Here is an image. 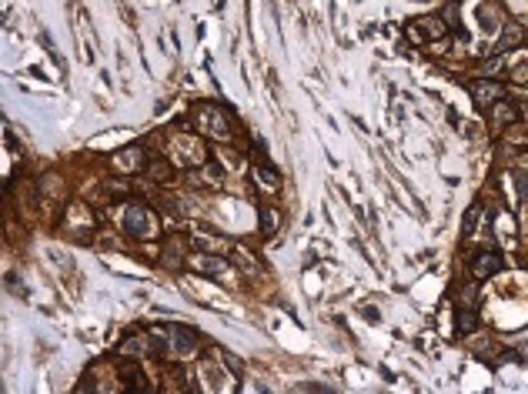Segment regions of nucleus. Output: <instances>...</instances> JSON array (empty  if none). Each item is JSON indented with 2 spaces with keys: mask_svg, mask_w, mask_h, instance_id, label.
Returning a JSON list of instances; mask_svg holds the SVG:
<instances>
[{
  "mask_svg": "<svg viewBox=\"0 0 528 394\" xmlns=\"http://www.w3.org/2000/svg\"><path fill=\"white\" fill-rule=\"evenodd\" d=\"M144 170L151 174L154 181H168V177H170V168H168V164H161V161H154V164H148V168H144Z\"/></svg>",
  "mask_w": 528,
  "mask_h": 394,
  "instance_id": "nucleus-16",
  "label": "nucleus"
},
{
  "mask_svg": "<svg viewBox=\"0 0 528 394\" xmlns=\"http://www.w3.org/2000/svg\"><path fill=\"white\" fill-rule=\"evenodd\" d=\"M478 214H482V211H478V207H472V211H468V214H465V227H461V231H465V234H472V227L478 224Z\"/></svg>",
  "mask_w": 528,
  "mask_h": 394,
  "instance_id": "nucleus-18",
  "label": "nucleus"
},
{
  "mask_svg": "<svg viewBox=\"0 0 528 394\" xmlns=\"http://www.w3.org/2000/svg\"><path fill=\"white\" fill-rule=\"evenodd\" d=\"M475 304H478V287H461V291H458V307H461V311H472Z\"/></svg>",
  "mask_w": 528,
  "mask_h": 394,
  "instance_id": "nucleus-14",
  "label": "nucleus"
},
{
  "mask_svg": "<svg viewBox=\"0 0 528 394\" xmlns=\"http://www.w3.org/2000/svg\"><path fill=\"white\" fill-rule=\"evenodd\" d=\"M412 34H415L418 40H441L448 34V27H445L441 17H421L412 24Z\"/></svg>",
  "mask_w": 528,
  "mask_h": 394,
  "instance_id": "nucleus-8",
  "label": "nucleus"
},
{
  "mask_svg": "<svg viewBox=\"0 0 528 394\" xmlns=\"http://www.w3.org/2000/svg\"><path fill=\"white\" fill-rule=\"evenodd\" d=\"M151 341L154 355L168 357V361H188L197 355V334L184 324H154Z\"/></svg>",
  "mask_w": 528,
  "mask_h": 394,
  "instance_id": "nucleus-1",
  "label": "nucleus"
},
{
  "mask_svg": "<svg viewBox=\"0 0 528 394\" xmlns=\"http://www.w3.org/2000/svg\"><path fill=\"white\" fill-rule=\"evenodd\" d=\"M194 124L197 131L208 134L211 141H231V120L218 104H197L194 107Z\"/></svg>",
  "mask_w": 528,
  "mask_h": 394,
  "instance_id": "nucleus-2",
  "label": "nucleus"
},
{
  "mask_svg": "<svg viewBox=\"0 0 528 394\" xmlns=\"http://www.w3.org/2000/svg\"><path fill=\"white\" fill-rule=\"evenodd\" d=\"M254 181H258L264 190H281V174L274 168H267V164H258V168H254Z\"/></svg>",
  "mask_w": 528,
  "mask_h": 394,
  "instance_id": "nucleus-10",
  "label": "nucleus"
},
{
  "mask_svg": "<svg viewBox=\"0 0 528 394\" xmlns=\"http://www.w3.org/2000/svg\"><path fill=\"white\" fill-rule=\"evenodd\" d=\"M201 271L218 278V274H225V271H227V261H225V258H201Z\"/></svg>",
  "mask_w": 528,
  "mask_h": 394,
  "instance_id": "nucleus-13",
  "label": "nucleus"
},
{
  "mask_svg": "<svg viewBox=\"0 0 528 394\" xmlns=\"http://www.w3.org/2000/svg\"><path fill=\"white\" fill-rule=\"evenodd\" d=\"M148 154H144V147H137V144H131V147H124V150H117L114 154V170H121V174H137V170H144L148 164Z\"/></svg>",
  "mask_w": 528,
  "mask_h": 394,
  "instance_id": "nucleus-4",
  "label": "nucleus"
},
{
  "mask_svg": "<svg viewBox=\"0 0 528 394\" xmlns=\"http://www.w3.org/2000/svg\"><path fill=\"white\" fill-rule=\"evenodd\" d=\"M502 267H505L502 254H498V251H485V254H478L472 261V278L475 281H489V278H495Z\"/></svg>",
  "mask_w": 528,
  "mask_h": 394,
  "instance_id": "nucleus-5",
  "label": "nucleus"
},
{
  "mask_svg": "<svg viewBox=\"0 0 528 394\" xmlns=\"http://www.w3.org/2000/svg\"><path fill=\"white\" fill-rule=\"evenodd\" d=\"M121 227L131 238H151L157 231V221H154V211H148L144 204H127L124 207V217H121Z\"/></svg>",
  "mask_w": 528,
  "mask_h": 394,
  "instance_id": "nucleus-3",
  "label": "nucleus"
},
{
  "mask_svg": "<svg viewBox=\"0 0 528 394\" xmlns=\"http://www.w3.org/2000/svg\"><path fill=\"white\" fill-rule=\"evenodd\" d=\"M278 224H281V214H278L274 207L261 211V234H264V238H271V234L278 231Z\"/></svg>",
  "mask_w": 528,
  "mask_h": 394,
  "instance_id": "nucleus-12",
  "label": "nucleus"
},
{
  "mask_svg": "<svg viewBox=\"0 0 528 394\" xmlns=\"http://www.w3.org/2000/svg\"><path fill=\"white\" fill-rule=\"evenodd\" d=\"M124 384H131L134 391H148V381L141 377V371H137V368H127V371H124Z\"/></svg>",
  "mask_w": 528,
  "mask_h": 394,
  "instance_id": "nucleus-15",
  "label": "nucleus"
},
{
  "mask_svg": "<svg viewBox=\"0 0 528 394\" xmlns=\"http://www.w3.org/2000/svg\"><path fill=\"white\" fill-rule=\"evenodd\" d=\"M522 40H525V30H522L518 24L502 27V37H498V44H495V54H505V51H511V47H518Z\"/></svg>",
  "mask_w": 528,
  "mask_h": 394,
  "instance_id": "nucleus-9",
  "label": "nucleus"
},
{
  "mask_svg": "<svg viewBox=\"0 0 528 394\" xmlns=\"http://www.w3.org/2000/svg\"><path fill=\"white\" fill-rule=\"evenodd\" d=\"M522 194H525V201H528V177H522Z\"/></svg>",
  "mask_w": 528,
  "mask_h": 394,
  "instance_id": "nucleus-20",
  "label": "nucleus"
},
{
  "mask_svg": "<svg viewBox=\"0 0 528 394\" xmlns=\"http://www.w3.org/2000/svg\"><path fill=\"white\" fill-rule=\"evenodd\" d=\"M472 97H475L478 107H491V104H498V100L505 97V87H502L498 80H475Z\"/></svg>",
  "mask_w": 528,
  "mask_h": 394,
  "instance_id": "nucleus-7",
  "label": "nucleus"
},
{
  "mask_svg": "<svg viewBox=\"0 0 528 394\" xmlns=\"http://www.w3.org/2000/svg\"><path fill=\"white\" fill-rule=\"evenodd\" d=\"M154 351V341H151V331H137V334H127L121 341L117 355L121 357H144Z\"/></svg>",
  "mask_w": 528,
  "mask_h": 394,
  "instance_id": "nucleus-6",
  "label": "nucleus"
},
{
  "mask_svg": "<svg viewBox=\"0 0 528 394\" xmlns=\"http://www.w3.org/2000/svg\"><path fill=\"white\" fill-rule=\"evenodd\" d=\"M489 111H491V120H495V124H515V120L522 117L515 104H502V100H498V104H491Z\"/></svg>",
  "mask_w": 528,
  "mask_h": 394,
  "instance_id": "nucleus-11",
  "label": "nucleus"
},
{
  "mask_svg": "<svg viewBox=\"0 0 528 394\" xmlns=\"http://www.w3.org/2000/svg\"><path fill=\"white\" fill-rule=\"evenodd\" d=\"M472 328H475L472 311H461V307H458V334H468Z\"/></svg>",
  "mask_w": 528,
  "mask_h": 394,
  "instance_id": "nucleus-17",
  "label": "nucleus"
},
{
  "mask_svg": "<svg viewBox=\"0 0 528 394\" xmlns=\"http://www.w3.org/2000/svg\"><path fill=\"white\" fill-rule=\"evenodd\" d=\"M511 80H515V84H528V64H518V67L511 71Z\"/></svg>",
  "mask_w": 528,
  "mask_h": 394,
  "instance_id": "nucleus-19",
  "label": "nucleus"
}]
</instances>
